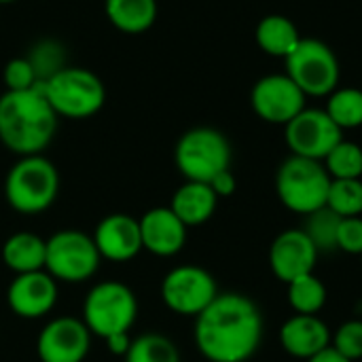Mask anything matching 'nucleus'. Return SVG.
<instances>
[{"mask_svg": "<svg viewBox=\"0 0 362 362\" xmlns=\"http://www.w3.org/2000/svg\"><path fill=\"white\" fill-rule=\"evenodd\" d=\"M40 85L53 112L64 119H89L98 115L106 102L104 81L83 66L68 64Z\"/></svg>", "mask_w": 362, "mask_h": 362, "instance_id": "nucleus-4", "label": "nucleus"}, {"mask_svg": "<svg viewBox=\"0 0 362 362\" xmlns=\"http://www.w3.org/2000/svg\"><path fill=\"white\" fill-rule=\"evenodd\" d=\"M102 257L93 238L78 229H64L47 240L45 272L55 282L81 284L95 276Z\"/></svg>", "mask_w": 362, "mask_h": 362, "instance_id": "nucleus-9", "label": "nucleus"}, {"mask_svg": "<svg viewBox=\"0 0 362 362\" xmlns=\"http://www.w3.org/2000/svg\"><path fill=\"white\" fill-rule=\"evenodd\" d=\"M28 62L32 64L38 83L49 81L53 74H57L62 68L68 66V53L66 47L55 38H40L36 40L28 51Z\"/></svg>", "mask_w": 362, "mask_h": 362, "instance_id": "nucleus-26", "label": "nucleus"}, {"mask_svg": "<svg viewBox=\"0 0 362 362\" xmlns=\"http://www.w3.org/2000/svg\"><path fill=\"white\" fill-rule=\"evenodd\" d=\"M142 250L155 257H176L187 244L189 227L170 210V206H157L146 210L140 218Z\"/></svg>", "mask_w": 362, "mask_h": 362, "instance_id": "nucleus-17", "label": "nucleus"}, {"mask_svg": "<svg viewBox=\"0 0 362 362\" xmlns=\"http://www.w3.org/2000/svg\"><path fill=\"white\" fill-rule=\"evenodd\" d=\"M91 350V331L81 318L59 316L47 322L36 339L40 362H85Z\"/></svg>", "mask_w": 362, "mask_h": 362, "instance_id": "nucleus-13", "label": "nucleus"}, {"mask_svg": "<svg viewBox=\"0 0 362 362\" xmlns=\"http://www.w3.org/2000/svg\"><path fill=\"white\" fill-rule=\"evenodd\" d=\"M59 193V172L45 155L19 157L6 178L4 197L11 210L23 216H36L47 212Z\"/></svg>", "mask_w": 362, "mask_h": 362, "instance_id": "nucleus-3", "label": "nucleus"}, {"mask_svg": "<svg viewBox=\"0 0 362 362\" xmlns=\"http://www.w3.org/2000/svg\"><path fill=\"white\" fill-rule=\"evenodd\" d=\"M263 314L242 293L218 297L195 318L193 339L208 362H248L263 341Z\"/></svg>", "mask_w": 362, "mask_h": 362, "instance_id": "nucleus-1", "label": "nucleus"}, {"mask_svg": "<svg viewBox=\"0 0 362 362\" xmlns=\"http://www.w3.org/2000/svg\"><path fill=\"white\" fill-rule=\"evenodd\" d=\"M308 95L297 87V83L284 74L261 76L250 91V106L255 115L274 125H286L305 108Z\"/></svg>", "mask_w": 362, "mask_h": 362, "instance_id": "nucleus-12", "label": "nucleus"}, {"mask_svg": "<svg viewBox=\"0 0 362 362\" xmlns=\"http://www.w3.org/2000/svg\"><path fill=\"white\" fill-rule=\"evenodd\" d=\"M341 216H337L331 208H320L305 216L303 231L312 240L318 252H333L337 250V233H339Z\"/></svg>", "mask_w": 362, "mask_h": 362, "instance_id": "nucleus-27", "label": "nucleus"}, {"mask_svg": "<svg viewBox=\"0 0 362 362\" xmlns=\"http://www.w3.org/2000/svg\"><path fill=\"white\" fill-rule=\"evenodd\" d=\"M2 261L15 274H30L45 269L47 259V240L32 231H17L8 235L2 244Z\"/></svg>", "mask_w": 362, "mask_h": 362, "instance_id": "nucleus-20", "label": "nucleus"}, {"mask_svg": "<svg viewBox=\"0 0 362 362\" xmlns=\"http://www.w3.org/2000/svg\"><path fill=\"white\" fill-rule=\"evenodd\" d=\"M288 286V303L295 314L318 316V312L327 305V286L316 274H305L295 278Z\"/></svg>", "mask_w": 362, "mask_h": 362, "instance_id": "nucleus-23", "label": "nucleus"}, {"mask_svg": "<svg viewBox=\"0 0 362 362\" xmlns=\"http://www.w3.org/2000/svg\"><path fill=\"white\" fill-rule=\"evenodd\" d=\"M322 163L333 180L362 178V146L352 140H341Z\"/></svg>", "mask_w": 362, "mask_h": 362, "instance_id": "nucleus-28", "label": "nucleus"}, {"mask_svg": "<svg viewBox=\"0 0 362 362\" xmlns=\"http://www.w3.org/2000/svg\"><path fill=\"white\" fill-rule=\"evenodd\" d=\"M361 259H362V255H361Z\"/></svg>", "mask_w": 362, "mask_h": 362, "instance_id": "nucleus-37", "label": "nucleus"}, {"mask_svg": "<svg viewBox=\"0 0 362 362\" xmlns=\"http://www.w3.org/2000/svg\"><path fill=\"white\" fill-rule=\"evenodd\" d=\"M2 81L6 85V91H25V89H32L34 85H38L36 72L25 55L13 57L6 62V66L2 70Z\"/></svg>", "mask_w": 362, "mask_h": 362, "instance_id": "nucleus-31", "label": "nucleus"}, {"mask_svg": "<svg viewBox=\"0 0 362 362\" xmlns=\"http://www.w3.org/2000/svg\"><path fill=\"white\" fill-rule=\"evenodd\" d=\"M305 362H352V361H348L346 356H341L335 348H327V350H322V352H318L316 356H312L310 361H305Z\"/></svg>", "mask_w": 362, "mask_h": 362, "instance_id": "nucleus-35", "label": "nucleus"}, {"mask_svg": "<svg viewBox=\"0 0 362 362\" xmlns=\"http://www.w3.org/2000/svg\"><path fill=\"white\" fill-rule=\"evenodd\" d=\"M11 2H15V0H0V4H11Z\"/></svg>", "mask_w": 362, "mask_h": 362, "instance_id": "nucleus-36", "label": "nucleus"}, {"mask_svg": "<svg viewBox=\"0 0 362 362\" xmlns=\"http://www.w3.org/2000/svg\"><path fill=\"white\" fill-rule=\"evenodd\" d=\"M208 185L212 187V191L216 193L218 199H221V197H231V195L235 193V189H238V180H235L231 168L225 170V172H221V174H216Z\"/></svg>", "mask_w": 362, "mask_h": 362, "instance_id": "nucleus-33", "label": "nucleus"}, {"mask_svg": "<svg viewBox=\"0 0 362 362\" xmlns=\"http://www.w3.org/2000/svg\"><path fill=\"white\" fill-rule=\"evenodd\" d=\"M286 74L310 98H329L339 87V59L318 38H301L286 57Z\"/></svg>", "mask_w": 362, "mask_h": 362, "instance_id": "nucleus-8", "label": "nucleus"}, {"mask_svg": "<svg viewBox=\"0 0 362 362\" xmlns=\"http://www.w3.org/2000/svg\"><path fill=\"white\" fill-rule=\"evenodd\" d=\"M104 341H106V346H108L110 354H115V356H125V354H127V350H129V346H132L129 333H117V335L106 337Z\"/></svg>", "mask_w": 362, "mask_h": 362, "instance_id": "nucleus-34", "label": "nucleus"}, {"mask_svg": "<svg viewBox=\"0 0 362 362\" xmlns=\"http://www.w3.org/2000/svg\"><path fill=\"white\" fill-rule=\"evenodd\" d=\"M57 119L40 83L0 95V142L17 157L42 155L53 142Z\"/></svg>", "mask_w": 362, "mask_h": 362, "instance_id": "nucleus-2", "label": "nucleus"}, {"mask_svg": "<svg viewBox=\"0 0 362 362\" xmlns=\"http://www.w3.org/2000/svg\"><path fill=\"white\" fill-rule=\"evenodd\" d=\"M331 329L325 320L310 314H293L280 329V346L293 358L310 361L331 346Z\"/></svg>", "mask_w": 362, "mask_h": 362, "instance_id": "nucleus-18", "label": "nucleus"}, {"mask_svg": "<svg viewBox=\"0 0 362 362\" xmlns=\"http://www.w3.org/2000/svg\"><path fill=\"white\" fill-rule=\"evenodd\" d=\"M318 255L303 229H286L269 246V267L280 282L288 284L299 276L314 274Z\"/></svg>", "mask_w": 362, "mask_h": 362, "instance_id": "nucleus-15", "label": "nucleus"}, {"mask_svg": "<svg viewBox=\"0 0 362 362\" xmlns=\"http://www.w3.org/2000/svg\"><path fill=\"white\" fill-rule=\"evenodd\" d=\"M57 282L45 272L19 274L6 288L8 310L23 320H38L53 312L57 303Z\"/></svg>", "mask_w": 362, "mask_h": 362, "instance_id": "nucleus-14", "label": "nucleus"}, {"mask_svg": "<svg viewBox=\"0 0 362 362\" xmlns=\"http://www.w3.org/2000/svg\"><path fill=\"white\" fill-rule=\"evenodd\" d=\"M331 348H335L348 361L356 362L362 358V320L344 322L331 337Z\"/></svg>", "mask_w": 362, "mask_h": 362, "instance_id": "nucleus-30", "label": "nucleus"}, {"mask_svg": "<svg viewBox=\"0 0 362 362\" xmlns=\"http://www.w3.org/2000/svg\"><path fill=\"white\" fill-rule=\"evenodd\" d=\"M104 11L112 28L123 34H142L157 21V0H106Z\"/></svg>", "mask_w": 362, "mask_h": 362, "instance_id": "nucleus-22", "label": "nucleus"}, {"mask_svg": "<svg viewBox=\"0 0 362 362\" xmlns=\"http://www.w3.org/2000/svg\"><path fill=\"white\" fill-rule=\"evenodd\" d=\"M125 362H180L176 344L161 333H144L132 339Z\"/></svg>", "mask_w": 362, "mask_h": 362, "instance_id": "nucleus-25", "label": "nucleus"}, {"mask_svg": "<svg viewBox=\"0 0 362 362\" xmlns=\"http://www.w3.org/2000/svg\"><path fill=\"white\" fill-rule=\"evenodd\" d=\"M257 45L263 53L272 57H288V53L299 45L301 34L297 23L286 15H267L257 23L255 30Z\"/></svg>", "mask_w": 362, "mask_h": 362, "instance_id": "nucleus-21", "label": "nucleus"}, {"mask_svg": "<svg viewBox=\"0 0 362 362\" xmlns=\"http://www.w3.org/2000/svg\"><path fill=\"white\" fill-rule=\"evenodd\" d=\"M327 208H331L341 218L362 216V178L331 180Z\"/></svg>", "mask_w": 362, "mask_h": 362, "instance_id": "nucleus-29", "label": "nucleus"}, {"mask_svg": "<svg viewBox=\"0 0 362 362\" xmlns=\"http://www.w3.org/2000/svg\"><path fill=\"white\" fill-rule=\"evenodd\" d=\"M174 161L187 180L210 182L216 174L231 168V144L214 127H193L176 142Z\"/></svg>", "mask_w": 362, "mask_h": 362, "instance_id": "nucleus-7", "label": "nucleus"}, {"mask_svg": "<svg viewBox=\"0 0 362 362\" xmlns=\"http://www.w3.org/2000/svg\"><path fill=\"white\" fill-rule=\"evenodd\" d=\"M327 115L335 125L344 129H356L362 125V89L337 87L327 100Z\"/></svg>", "mask_w": 362, "mask_h": 362, "instance_id": "nucleus-24", "label": "nucleus"}, {"mask_svg": "<svg viewBox=\"0 0 362 362\" xmlns=\"http://www.w3.org/2000/svg\"><path fill=\"white\" fill-rule=\"evenodd\" d=\"M337 250L348 255H362V216L341 218L337 233Z\"/></svg>", "mask_w": 362, "mask_h": 362, "instance_id": "nucleus-32", "label": "nucleus"}, {"mask_svg": "<svg viewBox=\"0 0 362 362\" xmlns=\"http://www.w3.org/2000/svg\"><path fill=\"white\" fill-rule=\"evenodd\" d=\"M284 140L291 155L325 161V157L344 140V132L325 108H303L284 125Z\"/></svg>", "mask_w": 362, "mask_h": 362, "instance_id": "nucleus-11", "label": "nucleus"}, {"mask_svg": "<svg viewBox=\"0 0 362 362\" xmlns=\"http://www.w3.org/2000/svg\"><path fill=\"white\" fill-rule=\"evenodd\" d=\"M91 238L100 257L110 263H127L142 252L140 223L138 218L123 212L104 216L95 225Z\"/></svg>", "mask_w": 362, "mask_h": 362, "instance_id": "nucleus-16", "label": "nucleus"}, {"mask_svg": "<svg viewBox=\"0 0 362 362\" xmlns=\"http://www.w3.org/2000/svg\"><path fill=\"white\" fill-rule=\"evenodd\" d=\"M85 327L91 335L102 339L129 333L134 322L138 320V299L136 293L117 280H104L91 286L83 301V318Z\"/></svg>", "mask_w": 362, "mask_h": 362, "instance_id": "nucleus-6", "label": "nucleus"}, {"mask_svg": "<svg viewBox=\"0 0 362 362\" xmlns=\"http://www.w3.org/2000/svg\"><path fill=\"white\" fill-rule=\"evenodd\" d=\"M218 197L212 191L208 182H195L187 180L176 189L170 202V210L187 225V227H199L212 218L216 212Z\"/></svg>", "mask_w": 362, "mask_h": 362, "instance_id": "nucleus-19", "label": "nucleus"}, {"mask_svg": "<svg viewBox=\"0 0 362 362\" xmlns=\"http://www.w3.org/2000/svg\"><path fill=\"white\" fill-rule=\"evenodd\" d=\"M331 180L322 161L291 155L276 172V193L286 210L308 216L327 206Z\"/></svg>", "mask_w": 362, "mask_h": 362, "instance_id": "nucleus-5", "label": "nucleus"}, {"mask_svg": "<svg viewBox=\"0 0 362 362\" xmlns=\"http://www.w3.org/2000/svg\"><path fill=\"white\" fill-rule=\"evenodd\" d=\"M159 293L170 312L197 318L218 297V284L204 267L178 265L163 276Z\"/></svg>", "mask_w": 362, "mask_h": 362, "instance_id": "nucleus-10", "label": "nucleus"}]
</instances>
